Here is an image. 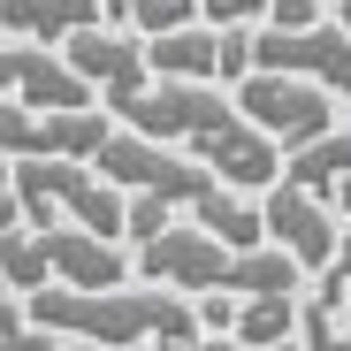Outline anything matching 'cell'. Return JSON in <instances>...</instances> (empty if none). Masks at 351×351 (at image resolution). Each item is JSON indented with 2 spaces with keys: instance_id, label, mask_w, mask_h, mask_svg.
Returning a JSON list of instances; mask_svg holds the SVG:
<instances>
[{
  "instance_id": "obj_7",
  "label": "cell",
  "mask_w": 351,
  "mask_h": 351,
  "mask_svg": "<svg viewBox=\"0 0 351 351\" xmlns=\"http://www.w3.org/2000/svg\"><path fill=\"white\" fill-rule=\"evenodd\" d=\"M38 229V245L53 260V282H77V290H107V282H130L138 260H123V245L99 237V229L84 221H31Z\"/></svg>"
},
{
  "instance_id": "obj_4",
  "label": "cell",
  "mask_w": 351,
  "mask_h": 351,
  "mask_svg": "<svg viewBox=\"0 0 351 351\" xmlns=\"http://www.w3.org/2000/svg\"><path fill=\"white\" fill-rule=\"evenodd\" d=\"M252 69L321 77L328 92L351 99V31L343 23H267V31H252Z\"/></svg>"
},
{
  "instance_id": "obj_26",
  "label": "cell",
  "mask_w": 351,
  "mask_h": 351,
  "mask_svg": "<svg viewBox=\"0 0 351 351\" xmlns=\"http://www.w3.org/2000/svg\"><path fill=\"white\" fill-rule=\"evenodd\" d=\"M343 114H351V107H343Z\"/></svg>"
},
{
  "instance_id": "obj_2",
  "label": "cell",
  "mask_w": 351,
  "mask_h": 351,
  "mask_svg": "<svg viewBox=\"0 0 351 351\" xmlns=\"http://www.w3.org/2000/svg\"><path fill=\"white\" fill-rule=\"evenodd\" d=\"M92 168L99 176H114L123 191H160L168 206H199L221 176L199 160V153H184V145H168V138H145V130H107V145L92 153Z\"/></svg>"
},
{
  "instance_id": "obj_15",
  "label": "cell",
  "mask_w": 351,
  "mask_h": 351,
  "mask_svg": "<svg viewBox=\"0 0 351 351\" xmlns=\"http://www.w3.org/2000/svg\"><path fill=\"white\" fill-rule=\"evenodd\" d=\"M38 145V107H23V99H8V92H0V153H31Z\"/></svg>"
},
{
  "instance_id": "obj_22",
  "label": "cell",
  "mask_w": 351,
  "mask_h": 351,
  "mask_svg": "<svg viewBox=\"0 0 351 351\" xmlns=\"http://www.w3.org/2000/svg\"><path fill=\"white\" fill-rule=\"evenodd\" d=\"M99 8H107V23H130V16L145 8V0H99Z\"/></svg>"
},
{
  "instance_id": "obj_21",
  "label": "cell",
  "mask_w": 351,
  "mask_h": 351,
  "mask_svg": "<svg viewBox=\"0 0 351 351\" xmlns=\"http://www.w3.org/2000/svg\"><path fill=\"white\" fill-rule=\"evenodd\" d=\"M336 0H267V23H321Z\"/></svg>"
},
{
  "instance_id": "obj_16",
  "label": "cell",
  "mask_w": 351,
  "mask_h": 351,
  "mask_svg": "<svg viewBox=\"0 0 351 351\" xmlns=\"http://www.w3.org/2000/svg\"><path fill=\"white\" fill-rule=\"evenodd\" d=\"M176 23H199V0H145V8L130 16V31H145V38H160Z\"/></svg>"
},
{
  "instance_id": "obj_13",
  "label": "cell",
  "mask_w": 351,
  "mask_h": 351,
  "mask_svg": "<svg viewBox=\"0 0 351 351\" xmlns=\"http://www.w3.org/2000/svg\"><path fill=\"white\" fill-rule=\"evenodd\" d=\"M298 298L306 290H252V298L237 306V343H290L298 336Z\"/></svg>"
},
{
  "instance_id": "obj_6",
  "label": "cell",
  "mask_w": 351,
  "mask_h": 351,
  "mask_svg": "<svg viewBox=\"0 0 351 351\" xmlns=\"http://www.w3.org/2000/svg\"><path fill=\"white\" fill-rule=\"evenodd\" d=\"M260 214H267V245H282L298 267H328L336 260V206L298 191L290 176H275L260 191Z\"/></svg>"
},
{
  "instance_id": "obj_10",
  "label": "cell",
  "mask_w": 351,
  "mask_h": 351,
  "mask_svg": "<svg viewBox=\"0 0 351 351\" xmlns=\"http://www.w3.org/2000/svg\"><path fill=\"white\" fill-rule=\"evenodd\" d=\"M107 8L99 0H0V31L8 38H46V46H62L69 31L99 23Z\"/></svg>"
},
{
  "instance_id": "obj_9",
  "label": "cell",
  "mask_w": 351,
  "mask_h": 351,
  "mask_svg": "<svg viewBox=\"0 0 351 351\" xmlns=\"http://www.w3.org/2000/svg\"><path fill=\"white\" fill-rule=\"evenodd\" d=\"M191 221H199V229H214V237H221V245H237V252L267 245V214H260V191H245V184H214V191L191 206Z\"/></svg>"
},
{
  "instance_id": "obj_11",
  "label": "cell",
  "mask_w": 351,
  "mask_h": 351,
  "mask_svg": "<svg viewBox=\"0 0 351 351\" xmlns=\"http://www.w3.org/2000/svg\"><path fill=\"white\" fill-rule=\"evenodd\" d=\"M282 176H290L298 191H313V199L336 206V184L351 176V130H321V138H306V145H290V153H282Z\"/></svg>"
},
{
  "instance_id": "obj_5",
  "label": "cell",
  "mask_w": 351,
  "mask_h": 351,
  "mask_svg": "<svg viewBox=\"0 0 351 351\" xmlns=\"http://www.w3.org/2000/svg\"><path fill=\"white\" fill-rule=\"evenodd\" d=\"M62 53H69V69L107 99V114L123 107L130 92H145L153 84V62H145V31H99V23H84V31H69L62 38Z\"/></svg>"
},
{
  "instance_id": "obj_12",
  "label": "cell",
  "mask_w": 351,
  "mask_h": 351,
  "mask_svg": "<svg viewBox=\"0 0 351 351\" xmlns=\"http://www.w3.org/2000/svg\"><path fill=\"white\" fill-rule=\"evenodd\" d=\"M107 107H38V145L31 153H62V160H92L107 145Z\"/></svg>"
},
{
  "instance_id": "obj_3",
  "label": "cell",
  "mask_w": 351,
  "mask_h": 351,
  "mask_svg": "<svg viewBox=\"0 0 351 351\" xmlns=\"http://www.w3.org/2000/svg\"><path fill=\"white\" fill-rule=\"evenodd\" d=\"M229 92H237V107L252 114L282 153L306 145V138H321V130H336V99H343L321 77H290V69H252V77L229 84Z\"/></svg>"
},
{
  "instance_id": "obj_23",
  "label": "cell",
  "mask_w": 351,
  "mask_h": 351,
  "mask_svg": "<svg viewBox=\"0 0 351 351\" xmlns=\"http://www.w3.org/2000/svg\"><path fill=\"white\" fill-rule=\"evenodd\" d=\"M328 275H343V282H351V237H336V260H328Z\"/></svg>"
},
{
  "instance_id": "obj_8",
  "label": "cell",
  "mask_w": 351,
  "mask_h": 351,
  "mask_svg": "<svg viewBox=\"0 0 351 351\" xmlns=\"http://www.w3.org/2000/svg\"><path fill=\"white\" fill-rule=\"evenodd\" d=\"M145 62H153V77H206V84H221V23H176V31H160V38H145Z\"/></svg>"
},
{
  "instance_id": "obj_18",
  "label": "cell",
  "mask_w": 351,
  "mask_h": 351,
  "mask_svg": "<svg viewBox=\"0 0 351 351\" xmlns=\"http://www.w3.org/2000/svg\"><path fill=\"white\" fill-rule=\"evenodd\" d=\"M237 306H245V290H199V328L206 336H229V328H237Z\"/></svg>"
},
{
  "instance_id": "obj_14",
  "label": "cell",
  "mask_w": 351,
  "mask_h": 351,
  "mask_svg": "<svg viewBox=\"0 0 351 351\" xmlns=\"http://www.w3.org/2000/svg\"><path fill=\"white\" fill-rule=\"evenodd\" d=\"M0 282L23 290V298H31L38 282H53V260H46V245H38V229H31V221L0 229Z\"/></svg>"
},
{
  "instance_id": "obj_20",
  "label": "cell",
  "mask_w": 351,
  "mask_h": 351,
  "mask_svg": "<svg viewBox=\"0 0 351 351\" xmlns=\"http://www.w3.org/2000/svg\"><path fill=\"white\" fill-rule=\"evenodd\" d=\"M206 23H267V0H199Z\"/></svg>"
},
{
  "instance_id": "obj_25",
  "label": "cell",
  "mask_w": 351,
  "mask_h": 351,
  "mask_svg": "<svg viewBox=\"0 0 351 351\" xmlns=\"http://www.w3.org/2000/svg\"><path fill=\"white\" fill-rule=\"evenodd\" d=\"M336 23H343V31H351V0H336Z\"/></svg>"
},
{
  "instance_id": "obj_17",
  "label": "cell",
  "mask_w": 351,
  "mask_h": 351,
  "mask_svg": "<svg viewBox=\"0 0 351 351\" xmlns=\"http://www.w3.org/2000/svg\"><path fill=\"white\" fill-rule=\"evenodd\" d=\"M160 229H168V199L160 191H130V229H123V237L145 245V237H160Z\"/></svg>"
},
{
  "instance_id": "obj_24",
  "label": "cell",
  "mask_w": 351,
  "mask_h": 351,
  "mask_svg": "<svg viewBox=\"0 0 351 351\" xmlns=\"http://www.w3.org/2000/svg\"><path fill=\"white\" fill-rule=\"evenodd\" d=\"M336 214L351 221V176H343V184H336Z\"/></svg>"
},
{
  "instance_id": "obj_1",
  "label": "cell",
  "mask_w": 351,
  "mask_h": 351,
  "mask_svg": "<svg viewBox=\"0 0 351 351\" xmlns=\"http://www.w3.org/2000/svg\"><path fill=\"white\" fill-rule=\"evenodd\" d=\"M31 328L38 336H84V343H191L206 336L199 328V306H184L176 282H107V290H77V282H38L31 290Z\"/></svg>"
},
{
  "instance_id": "obj_19",
  "label": "cell",
  "mask_w": 351,
  "mask_h": 351,
  "mask_svg": "<svg viewBox=\"0 0 351 351\" xmlns=\"http://www.w3.org/2000/svg\"><path fill=\"white\" fill-rule=\"evenodd\" d=\"M306 298H313V290H306ZM343 306H328V298H313V306H298V336L306 343H336L343 336V321H336Z\"/></svg>"
}]
</instances>
